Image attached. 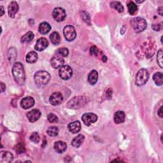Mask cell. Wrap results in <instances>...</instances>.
I'll list each match as a JSON object with an SVG mask.
<instances>
[{
    "instance_id": "2e32d148",
    "label": "cell",
    "mask_w": 163,
    "mask_h": 163,
    "mask_svg": "<svg viewBox=\"0 0 163 163\" xmlns=\"http://www.w3.org/2000/svg\"><path fill=\"white\" fill-rule=\"evenodd\" d=\"M19 10V5L16 2H12L8 6V15L11 18H14L15 14Z\"/></svg>"
},
{
    "instance_id": "4316f807",
    "label": "cell",
    "mask_w": 163,
    "mask_h": 163,
    "mask_svg": "<svg viewBox=\"0 0 163 163\" xmlns=\"http://www.w3.org/2000/svg\"><path fill=\"white\" fill-rule=\"evenodd\" d=\"M50 39L51 40V42L55 45H59L60 43L61 37L57 32H53L50 36Z\"/></svg>"
},
{
    "instance_id": "e0dca14e",
    "label": "cell",
    "mask_w": 163,
    "mask_h": 163,
    "mask_svg": "<svg viewBox=\"0 0 163 163\" xmlns=\"http://www.w3.org/2000/svg\"><path fill=\"white\" fill-rule=\"evenodd\" d=\"M68 128L69 131L73 134L78 133L81 129V124L78 121H74L68 124Z\"/></svg>"
},
{
    "instance_id": "30bf717a",
    "label": "cell",
    "mask_w": 163,
    "mask_h": 163,
    "mask_svg": "<svg viewBox=\"0 0 163 163\" xmlns=\"http://www.w3.org/2000/svg\"><path fill=\"white\" fill-rule=\"evenodd\" d=\"M41 116V112L38 109H33L27 113V117L29 121L31 123H34L37 121Z\"/></svg>"
},
{
    "instance_id": "9c48e42d",
    "label": "cell",
    "mask_w": 163,
    "mask_h": 163,
    "mask_svg": "<svg viewBox=\"0 0 163 163\" xmlns=\"http://www.w3.org/2000/svg\"><path fill=\"white\" fill-rule=\"evenodd\" d=\"M82 120L85 125L89 126L97 121V116L93 113H86L82 117Z\"/></svg>"
},
{
    "instance_id": "ffe728a7",
    "label": "cell",
    "mask_w": 163,
    "mask_h": 163,
    "mask_svg": "<svg viewBox=\"0 0 163 163\" xmlns=\"http://www.w3.org/2000/svg\"><path fill=\"white\" fill-rule=\"evenodd\" d=\"M98 80V73L96 70H92L88 76V82L91 85H95Z\"/></svg>"
},
{
    "instance_id": "7c38bea8",
    "label": "cell",
    "mask_w": 163,
    "mask_h": 163,
    "mask_svg": "<svg viewBox=\"0 0 163 163\" xmlns=\"http://www.w3.org/2000/svg\"><path fill=\"white\" fill-rule=\"evenodd\" d=\"M35 105V100L31 96H27L24 97V98L21 101V106L25 110L29 109L33 106Z\"/></svg>"
},
{
    "instance_id": "1f68e13d",
    "label": "cell",
    "mask_w": 163,
    "mask_h": 163,
    "mask_svg": "<svg viewBox=\"0 0 163 163\" xmlns=\"http://www.w3.org/2000/svg\"><path fill=\"white\" fill-rule=\"evenodd\" d=\"M57 52L62 57H67L69 54V51L67 48H61L57 50Z\"/></svg>"
},
{
    "instance_id": "836d02e7",
    "label": "cell",
    "mask_w": 163,
    "mask_h": 163,
    "mask_svg": "<svg viewBox=\"0 0 163 163\" xmlns=\"http://www.w3.org/2000/svg\"><path fill=\"white\" fill-rule=\"evenodd\" d=\"M48 121L51 123H57L58 122V117L54 113H50L48 114L47 116Z\"/></svg>"
},
{
    "instance_id": "3957f363",
    "label": "cell",
    "mask_w": 163,
    "mask_h": 163,
    "mask_svg": "<svg viewBox=\"0 0 163 163\" xmlns=\"http://www.w3.org/2000/svg\"><path fill=\"white\" fill-rule=\"evenodd\" d=\"M86 103L87 100L84 96H76L68 102L67 106L69 108L78 109L82 108Z\"/></svg>"
},
{
    "instance_id": "4dcf8cb0",
    "label": "cell",
    "mask_w": 163,
    "mask_h": 163,
    "mask_svg": "<svg viewBox=\"0 0 163 163\" xmlns=\"http://www.w3.org/2000/svg\"><path fill=\"white\" fill-rule=\"evenodd\" d=\"M30 140L33 142L34 143H38L40 141V137L39 134L37 132H33L32 133L29 138Z\"/></svg>"
},
{
    "instance_id": "8fae6325",
    "label": "cell",
    "mask_w": 163,
    "mask_h": 163,
    "mask_svg": "<svg viewBox=\"0 0 163 163\" xmlns=\"http://www.w3.org/2000/svg\"><path fill=\"white\" fill-rule=\"evenodd\" d=\"M63 101V97L61 93L59 92H56L53 93L49 98V101L51 105L54 106H57L62 103Z\"/></svg>"
},
{
    "instance_id": "603a6c76",
    "label": "cell",
    "mask_w": 163,
    "mask_h": 163,
    "mask_svg": "<svg viewBox=\"0 0 163 163\" xmlns=\"http://www.w3.org/2000/svg\"><path fill=\"white\" fill-rule=\"evenodd\" d=\"M26 60L27 61V62L32 64V63H35L38 60V54L36 52L32 51L29 52L26 57Z\"/></svg>"
},
{
    "instance_id": "5bb4252c",
    "label": "cell",
    "mask_w": 163,
    "mask_h": 163,
    "mask_svg": "<svg viewBox=\"0 0 163 163\" xmlns=\"http://www.w3.org/2000/svg\"><path fill=\"white\" fill-rule=\"evenodd\" d=\"M48 45V42L45 38H41L38 39L36 43L35 48L37 51H43Z\"/></svg>"
},
{
    "instance_id": "d590c367",
    "label": "cell",
    "mask_w": 163,
    "mask_h": 163,
    "mask_svg": "<svg viewBox=\"0 0 163 163\" xmlns=\"http://www.w3.org/2000/svg\"><path fill=\"white\" fill-rule=\"evenodd\" d=\"M162 108H163V106H161L160 107V108L158 110V116H159L161 118H162V114H163Z\"/></svg>"
},
{
    "instance_id": "7402d4cb",
    "label": "cell",
    "mask_w": 163,
    "mask_h": 163,
    "mask_svg": "<svg viewBox=\"0 0 163 163\" xmlns=\"http://www.w3.org/2000/svg\"><path fill=\"white\" fill-rule=\"evenodd\" d=\"M84 136L82 135H79L77 136H76L75 138H74L72 141V146H73L74 147L76 148H78L79 146L82 144L84 140Z\"/></svg>"
},
{
    "instance_id": "9a60e30c",
    "label": "cell",
    "mask_w": 163,
    "mask_h": 163,
    "mask_svg": "<svg viewBox=\"0 0 163 163\" xmlns=\"http://www.w3.org/2000/svg\"><path fill=\"white\" fill-rule=\"evenodd\" d=\"M54 148L56 152H57L59 154H62L66 151V150L67 149V145L64 141H58L55 142L54 145Z\"/></svg>"
},
{
    "instance_id": "484cf974",
    "label": "cell",
    "mask_w": 163,
    "mask_h": 163,
    "mask_svg": "<svg viewBox=\"0 0 163 163\" xmlns=\"http://www.w3.org/2000/svg\"><path fill=\"white\" fill-rule=\"evenodd\" d=\"M34 38V34L31 31L27 32L26 35H24L21 38V42L23 43H27L31 42Z\"/></svg>"
},
{
    "instance_id": "8992f818",
    "label": "cell",
    "mask_w": 163,
    "mask_h": 163,
    "mask_svg": "<svg viewBox=\"0 0 163 163\" xmlns=\"http://www.w3.org/2000/svg\"><path fill=\"white\" fill-rule=\"evenodd\" d=\"M64 36L68 42H72L77 37V32L73 26L68 25L65 26L63 29Z\"/></svg>"
},
{
    "instance_id": "f1b7e54d",
    "label": "cell",
    "mask_w": 163,
    "mask_h": 163,
    "mask_svg": "<svg viewBox=\"0 0 163 163\" xmlns=\"http://www.w3.org/2000/svg\"><path fill=\"white\" fill-rule=\"evenodd\" d=\"M110 6L111 8L116 9L119 12L121 13L124 11V7L119 2H112L110 3Z\"/></svg>"
},
{
    "instance_id": "4fadbf2b",
    "label": "cell",
    "mask_w": 163,
    "mask_h": 163,
    "mask_svg": "<svg viewBox=\"0 0 163 163\" xmlns=\"http://www.w3.org/2000/svg\"><path fill=\"white\" fill-rule=\"evenodd\" d=\"M64 63V60L62 58V56H54L51 59V66L57 69L63 66V64Z\"/></svg>"
},
{
    "instance_id": "d4e9b609",
    "label": "cell",
    "mask_w": 163,
    "mask_h": 163,
    "mask_svg": "<svg viewBox=\"0 0 163 163\" xmlns=\"http://www.w3.org/2000/svg\"><path fill=\"white\" fill-rule=\"evenodd\" d=\"M155 84L158 86H161L163 84V74L161 72L156 73L153 76Z\"/></svg>"
},
{
    "instance_id": "6da1fadb",
    "label": "cell",
    "mask_w": 163,
    "mask_h": 163,
    "mask_svg": "<svg viewBox=\"0 0 163 163\" xmlns=\"http://www.w3.org/2000/svg\"><path fill=\"white\" fill-rule=\"evenodd\" d=\"M12 74L15 80L19 86H22L25 83L26 74L23 65L19 62H15L12 68Z\"/></svg>"
},
{
    "instance_id": "cb8c5ba5",
    "label": "cell",
    "mask_w": 163,
    "mask_h": 163,
    "mask_svg": "<svg viewBox=\"0 0 163 163\" xmlns=\"http://www.w3.org/2000/svg\"><path fill=\"white\" fill-rule=\"evenodd\" d=\"M90 52H91V55H94L96 57H98V56H100L101 57V58H102V60L104 62H106V60H107V58L106 57V56H103V53L100 51H99L98 48H97L95 46H93V47H92L91 48Z\"/></svg>"
},
{
    "instance_id": "ac0fdd59",
    "label": "cell",
    "mask_w": 163,
    "mask_h": 163,
    "mask_svg": "<svg viewBox=\"0 0 163 163\" xmlns=\"http://www.w3.org/2000/svg\"><path fill=\"white\" fill-rule=\"evenodd\" d=\"M13 155L7 151H2L1 157H0V162L1 163H9L13 160Z\"/></svg>"
},
{
    "instance_id": "83f0119b",
    "label": "cell",
    "mask_w": 163,
    "mask_h": 163,
    "mask_svg": "<svg viewBox=\"0 0 163 163\" xmlns=\"http://www.w3.org/2000/svg\"><path fill=\"white\" fill-rule=\"evenodd\" d=\"M47 133L48 135L50 136H52V137L56 136H57V135L59 133V129L56 126L49 127L47 129Z\"/></svg>"
},
{
    "instance_id": "8d00e7d4",
    "label": "cell",
    "mask_w": 163,
    "mask_h": 163,
    "mask_svg": "<svg viewBox=\"0 0 163 163\" xmlns=\"http://www.w3.org/2000/svg\"><path fill=\"white\" fill-rule=\"evenodd\" d=\"M5 89H6L5 85L3 82H2L1 83V91H2V92H3L5 90Z\"/></svg>"
},
{
    "instance_id": "f35d334b",
    "label": "cell",
    "mask_w": 163,
    "mask_h": 163,
    "mask_svg": "<svg viewBox=\"0 0 163 163\" xmlns=\"http://www.w3.org/2000/svg\"><path fill=\"white\" fill-rule=\"evenodd\" d=\"M9 52H10V55H11V56H12V55H13V54H12V52L11 51V49L9 51ZM15 56H16V54H14V56H12V57H10V60H12V57H14V59H15V58H16V57H15Z\"/></svg>"
},
{
    "instance_id": "5b68a950",
    "label": "cell",
    "mask_w": 163,
    "mask_h": 163,
    "mask_svg": "<svg viewBox=\"0 0 163 163\" xmlns=\"http://www.w3.org/2000/svg\"><path fill=\"white\" fill-rule=\"evenodd\" d=\"M150 77L149 72L146 69H141L139 70L136 77V85L138 86H142L145 85L148 81Z\"/></svg>"
},
{
    "instance_id": "d6a6232c",
    "label": "cell",
    "mask_w": 163,
    "mask_h": 163,
    "mask_svg": "<svg viewBox=\"0 0 163 163\" xmlns=\"http://www.w3.org/2000/svg\"><path fill=\"white\" fill-rule=\"evenodd\" d=\"M15 150L18 154H22V153L25 152V151H26V149L24 147V145L21 143H19L18 145H17V146H15Z\"/></svg>"
},
{
    "instance_id": "d6986e66",
    "label": "cell",
    "mask_w": 163,
    "mask_h": 163,
    "mask_svg": "<svg viewBox=\"0 0 163 163\" xmlns=\"http://www.w3.org/2000/svg\"><path fill=\"white\" fill-rule=\"evenodd\" d=\"M126 118L125 113L123 111L119 110L114 115V122L116 124H121L124 122Z\"/></svg>"
},
{
    "instance_id": "ba28073f",
    "label": "cell",
    "mask_w": 163,
    "mask_h": 163,
    "mask_svg": "<svg viewBox=\"0 0 163 163\" xmlns=\"http://www.w3.org/2000/svg\"><path fill=\"white\" fill-rule=\"evenodd\" d=\"M53 18L57 22L63 21L67 17V13L65 10L62 8H56L52 13Z\"/></svg>"
},
{
    "instance_id": "f546056e",
    "label": "cell",
    "mask_w": 163,
    "mask_h": 163,
    "mask_svg": "<svg viewBox=\"0 0 163 163\" xmlns=\"http://www.w3.org/2000/svg\"><path fill=\"white\" fill-rule=\"evenodd\" d=\"M127 7H128V11L129 13L131 15L135 14V13L138 10V7L137 5L133 2H129L127 4Z\"/></svg>"
},
{
    "instance_id": "74e56055",
    "label": "cell",
    "mask_w": 163,
    "mask_h": 163,
    "mask_svg": "<svg viewBox=\"0 0 163 163\" xmlns=\"http://www.w3.org/2000/svg\"><path fill=\"white\" fill-rule=\"evenodd\" d=\"M0 11H1V16H3L4 13H5L4 8H3V6H1V7H0Z\"/></svg>"
},
{
    "instance_id": "277c9868",
    "label": "cell",
    "mask_w": 163,
    "mask_h": 163,
    "mask_svg": "<svg viewBox=\"0 0 163 163\" xmlns=\"http://www.w3.org/2000/svg\"><path fill=\"white\" fill-rule=\"evenodd\" d=\"M131 24L133 29L136 32L143 31L147 26V23L145 19L141 17H135L131 21Z\"/></svg>"
},
{
    "instance_id": "52a82bcc",
    "label": "cell",
    "mask_w": 163,
    "mask_h": 163,
    "mask_svg": "<svg viewBox=\"0 0 163 163\" xmlns=\"http://www.w3.org/2000/svg\"><path fill=\"white\" fill-rule=\"evenodd\" d=\"M59 77L63 80H68L73 75V70L68 65H64L60 68L59 71Z\"/></svg>"
},
{
    "instance_id": "44dd1931",
    "label": "cell",
    "mask_w": 163,
    "mask_h": 163,
    "mask_svg": "<svg viewBox=\"0 0 163 163\" xmlns=\"http://www.w3.org/2000/svg\"><path fill=\"white\" fill-rule=\"evenodd\" d=\"M39 32L42 35H46L51 29V26L47 22H42L39 26Z\"/></svg>"
},
{
    "instance_id": "7a4b0ae2",
    "label": "cell",
    "mask_w": 163,
    "mask_h": 163,
    "mask_svg": "<svg viewBox=\"0 0 163 163\" xmlns=\"http://www.w3.org/2000/svg\"><path fill=\"white\" fill-rule=\"evenodd\" d=\"M35 82L39 87H43L49 82L51 75L46 71H38L35 75Z\"/></svg>"
},
{
    "instance_id": "e575fe53",
    "label": "cell",
    "mask_w": 163,
    "mask_h": 163,
    "mask_svg": "<svg viewBox=\"0 0 163 163\" xmlns=\"http://www.w3.org/2000/svg\"><path fill=\"white\" fill-rule=\"evenodd\" d=\"M157 63L159 65V67L162 68V49H160L158 51L157 56Z\"/></svg>"
}]
</instances>
